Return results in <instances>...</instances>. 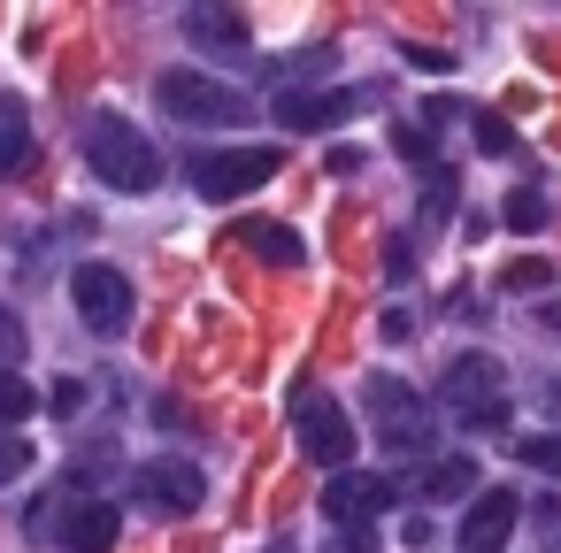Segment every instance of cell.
I'll return each mask as SVG.
<instances>
[{"label": "cell", "instance_id": "1", "mask_svg": "<svg viewBox=\"0 0 561 553\" xmlns=\"http://www.w3.org/2000/svg\"><path fill=\"white\" fill-rule=\"evenodd\" d=\"M85 162H93V177H101L108 193H124V200H147V193L162 185L154 139H147L139 124H124V116H93V124H85Z\"/></svg>", "mask_w": 561, "mask_h": 553}, {"label": "cell", "instance_id": "2", "mask_svg": "<svg viewBox=\"0 0 561 553\" xmlns=\"http://www.w3.org/2000/svg\"><path fill=\"white\" fill-rule=\"evenodd\" d=\"M438 400L469 430H507V369L492 354H454L446 377H438Z\"/></svg>", "mask_w": 561, "mask_h": 553}, {"label": "cell", "instance_id": "3", "mask_svg": "<svg viewBox=\"0 0 561 553\" xmlns=\"http://www.w3.org/2000/svg\"><path fill=\"white\" fill-rule=\"evenodd\" d=\"M293 438H300V453H308L316 469L346 476V461H354V423H346V407H339L323 384H293Z\"/></svg>", "mask_w": 561, "mask_h": 553}, {"label": "cell", "instance_id": "4", "mask_svg": "<svg viewBox=\"0 0 561 553\" xmlns=\"http://www.w3.org/2000/svg\"><path fill=\"white\" fill-rule=\"evenodd\" d=\"M154 101H162V116H178V124H247L254 116V101L239 93V85H224V78H208V70H170L162 85H154Z\"/></svg>", "mask_w": 561, "mask_h": 553}, {"label": "cell", "instance_id": "5", "mask_svg": "<svg viewBox=\"0 0 561 553\" xmlns=\"http://www.w3.org/2000/svg\"><path fill=\"white\" fill-rule=\"evenodd\" d=\"M277 170H285V154H277V147H208V154H193V193L224 208V200L262 193Z\"/></svg>", "mask_w": 561, "mask_h": 553}, {"label": "cell", "instance_id": "6", "mask_svg": "<svg viewBox=\"0 0 561 553\" xmlns=\"http://www.w3.org/2000/svg\"><path fill=\"white\" fill-rule=\"evenodd\" d=\"M369 415H377V438H385L392 453H423V446H431V400H423L408 377L377 369V377H369Z\"/></svg>", "mask_w": 561, "mask_h": 553}, {"label": "cell", "instance_id": "7", "mask_svg": "<svg viewBox=\"0 0 561 553\" xmlns=\"http://www.w3.org/2000/svg\"><path fill=\"white\" fill-rule=\"evenodd\" d=\"M70 308H78L85 331L124 338V331H131V277L108 269V262H78V269H70Z\"/></svg>", "mask_w": 561, "mask_h": 553}, {"label": "cell", "instance_id": "8", "mask_svg": "<svg viewBox=\"0 0 561 553\" xmlns=\"http://www.w3.org/2000/svg\"><path fill=\"white\" fill-rule=\"evenodd\" d=\"M55 538H62V553H116L124 507H116L108 492H93V484H70V507H62Z\"/></svg>", "mask_w": 561, "mask_h": 553}, {"label": "cell", "instance_id": "9", "mask_svg": "<svg viewBox=\"0 0 561 553\" xmlns=\"http://www.w3.org/2000/svg\"><path fill=\"white\" fill-rule=\"evenodd\" d=\"M131 492H139V507H154V515H201V469L193 461H139V476H131Z\"/></svg>", "mask_w": 561, "mask_h": 553}, {"label": "cell", "instance_id": "10", "mask_svg": "<svg viewBox=\"0 0 561 553\" xmlns=\"http://www.w3.org/2000/svg\"><path fill=\"white\" fill-rule=\"evenodd\" d=\"M515 522H523V499L515 492H477L461 507V522H454V553H500L515 538Z\"/></svg>", "mask_w": 561, "mask_h": 553}, {"label": "cell", "instance_id": "11", "mask_svg": "<svg viewBox=\"0 0 561 553\" xmlns=\"http://www.w3.org/2000/svg\"><path fill=\"white\" fill-rule=\"evenodd\" d=\"M392 507V484L385 476H331L323 484V515L346 530V538H369V515Z\"/></svg>", "mask_w": 561, "mask_h": 553}, {"label": "cell", "instance_id": "12", "mask_svg": "<svg viewBox=\"0 0 561 553\" xmlns=\"http://www.w3.org/2000/svg\"><path fill=\"white\" fill-rule=\"evenodd\" d=\"M377 93H277V124H293V131H331V124H346L354 108H369Z\"/></svg>", "mask_w": 561, "mask_h": 553}, {"label": "cell", "instance_id": "13", "mask_svg": "<svg viewBox=\"0 0 561 553\" xmlns=\"http://www.w3.org/2000/svg\"><path fill=\"white\" fill-rule=\"evenodd\" d=\"M185 39L193 47H208V55H247V16L239 9H224V0H193V9H185Z\"/></svg>", "mask_w": 561, "mask_h": 553}, {"label": "cell", "instance_id": "14", "mask_svg": "<svg viewBox=\"0 0 561 553\" xmlns=\"http://www.w3.org/2000/svg\"><path fill=\"white\" fill-rule=\"evenodd\" d=\"M239 246H247L254 262H270V269H300V262H308V246H300L293 223H239Z\"/></svg>", "mask_w": 561, "mask_h": 553}, {"label": "cell", "instance_id": "15", "mask_svg": "<svg viewBox=\"0 0 561 553\" xmlns=\"http://www.w3.org/2000/svg\"><path fill=\"white\" fill-rule=\"evenodd\" d=\"M415 492L438 499V507H446V499H469V492H477V461H469V453H438V461L415 476Z\"/></svg>", "mask_w": 561, "mask_h": 553}, {"label": "cell", "instance_id": "16", "mask_svg": "<svg viewBox=\"0 0 561 553\" xmlns=\"http://www.w3.org/2000/svg\"><path fill=\"white\" fill-rule=\"evenodd\" d=\"M32 162V108L16 93H0V177H16Z\"/></svg>", "mask_w": 561, "mask_h": 553}, {"label": "cell", "instance_id": "17", "mask_svg": "<svg viewBox=\"0 0 561 553\" xmlns=\"http://www.w3.org/2000/svg\"><path fill=\"white\" fill-rule=\"evenodd\" d=\"M32 407H39V392L24 384V369H16V377H0V430H24Z\"/></svg>", "mask_w": 561, "mask_h": 553}, {"label": "cell", "instance_id": "18", "mask_svg": "<svg viewBox=\"0 0 561 553\" xmlns=\"http://www.w3.org/2000/svg\"><path fill=\"white\" fill-rule=\"evenodd\" d=\"M515 461H523V469H546V476H561V430H530V438L515 446Z\"/></svg>", "mask_w": 561, "mask_h": 553}, {"label": "cell", "instance_id": "19", "mask_svg": "<svg viewBox=\"0 0 561 553\" xmlns=\"http://www.w3.org/2000/svg\"><path fill=\"white\" fill-rule=\"evenodd\" d=\"M16 476H32V438L24 430H0V492H9Z\"/></svg>", "mask_w": 561, "mask_h": 553}, {"label": "cell", "instance_id": "20", "mask_svg": "<svg viewBox=\"0 0 561 553\" xmlns=\"http://www.w3.org/2000/svg\"><path fill=\"white\" fill-rule=\"evenodd\" d=\"M16 369H24V315L0 308V377H16Z\"/></svg>", "mask_w": 561, "mask_h": 553}, {"label": "cell", "instance_id": "21", "mask_svg": "<svg viewBox=\"0 0 561 553\" xmlns=\"http://www.w3.org/2000/svg\"><path fill=\"white\" fill-rule=\"evenodd\" d=\"M454 200H461V177L454 170H431L423 177V216H454Z\"/></svg>", "mask_w": 561, "mask_h": 553}, {"label": "cell", "instance_id": "22", "mask_svg": "<svg viewBox=\"0 0 561 553\" xmlns=\"http://www.w3.org/2000/svg\"><path fill=\"white\" fill-rule=\"evenodd\" d=\"M500 216H507V231H538V223H546V193H530V185H523V193H507V208H500Z\"/></svg>", "mask_w": 561, "mask_h": 553}, {"label": "cell", "instance_id": "23", "mask_svg": "<svg viewBox=\"0 0 561 553\" xmlns=\"http://www.w3.org/2000/svg\"><path fill=\"white\" fill-rule=\"evenodd\" d=\"M546 285H553V262H538V254L507 262V292H546Z\"/></svg>", "mask_w": 561, "mask_h": 553}, {"label": "cell", "instance_id": "24", "mask_svg": "<svg viewBox=\"0 0 561 553\" xmlns=\"http://www.w3.org/2000/svg\"><path fill=\"white\" fill-rule=\"evenodd\" d=\"M469 124H477V154H507V147H515V131H507L500 116H469Z\"/></svg>", "mask_w": 561, "mask_h": 553}, {"label": "cell", "instance_id": "25", "mask_svg": "<svg viewBox=\"0 0 561 553\" xmlns=\"http://www.w3.org/2000/svg\"><path fill=\"white\" fill-rule=\"evenodd\" d=\"M392 147H400L408 162H423V177H431V131H423V124H400V131H392Z\"/></svg>", "mask_w": 561, "mask_h": 553}, {"label": "cell", "instance_id": "26", "mask_svg": "<svg viewBox=\"0 0 561 553\" xmlns=\"http://www.w3.org/2000/svg\"><path fill=\"white\" fill-rule=\"evenodd\" d=\"M47 407H55V415H78V407H85V384H78V377H62V384L47 392Z\"/></svg>", "mask_w": 561, "mask_h": 553}, {"label": "cell", "instance_id": "27", "mask_svg": "<svg viewBox=\"0 0 561 553\" xmlns=\"http://www.w3.org/2000/svg\"><path fill=\"white\" fill-rule=\"evenodd\" d=\"M538 407H546V415L561 423V377H546V384H538Z\"/></svg>", "mask_w": 561, "mask_h": 553}, {"label": "cell", "instance_id": "28", "mask_svg": "<svg viewBox=\"0 0 561 553\" xmlns=\"http://www.w3.org/2000/svg\"><path fill=\"white\" fill-rule=\"evenodd\" d=\"M546 323H553V331H561V300H553V308H546Z\"/></svg>", "mask_w": 561, "mask_h": 553}, {"label": "cell", "instance_id": "29", "mask_svg": "<svg viewBox=\"0 0 561 553\" xmlns=\"http://www.w3.org/2000/svg\"><path fill=\"white\" fill-rule=\"evenodd\" d=\"M546 553H561V530H553V545H546Z\"/></svg>", "mask_w": 561, "mask_h": 553}]
</instances>
